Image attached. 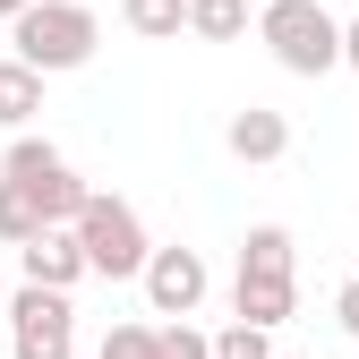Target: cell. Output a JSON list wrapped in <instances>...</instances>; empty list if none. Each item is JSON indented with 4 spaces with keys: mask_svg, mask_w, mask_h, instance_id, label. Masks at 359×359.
<instances>
[{
    "mask_svg": "<svg viewBox=\"0 0 359 359\" xmlns=\"http://www.w3.org/2000/svg\"><path fill=\"white\" fill-rule=\"evenodd\" d=\"M291 308H299V248H291L283 222H257L240 240V265H231V325L274 334Z\"/></svg>",
    "mask_w": 359,
    "mask_h": 359,
    "instance_id": "cell-1",
    "label": "cell"
},
{
    "mask_svg": "<svg viewBox=\"0 0 359 359\" xmlns=\"http://www.w3.org/2000/svg\"><path fill=\"white\" fill-rule=\"evenodd\" d=\"M9 43H18V69L34 77H60V69H86L103 43V18L86 9V0H26L9 18Z\"/></svg>",
    "mask_w": 359,
    "mask_h": 359,
    "instance_id": "cell-2",
    "label": "cell"
},
{
    "mask_svg": "<svg viewBox=\"0 0 359 359\" xmlns=\"http://www.w3.org/2000/svg\"><path fill=\"white\" fill-rule=\"evenodd\" d=\"M257 43H265L291 77L342 69V18L325 9V0H265V9H257Z\"/></svg>",
    "mask_w": 359,
    "mask_h": 359,
    "instance_id": "cell-3",
    "label": "cell"
},
{
    "mask_svg": "<svg viewBox=\"0 0 359 359\" xmlns=\"http://www.w3.org/2000/svg\"><path fill=\"white\" fill-rule=\"evenodd\" d=\"M69 240H77V257H86V274H103V283H128V274H146V222H137V205L128 197H86V214L69 222Z\"/></svg>",
    "mask_w": 359,
    "mask_h": 359,
    "instance_id": "cell-4",
    "label": "cell"
},
{
    "mask_svg": "<svg viewBox=\"0 0 359 359\" xmlns=\"http://www.w3.org/2000/svg\"><path fill=\"white\" fill-rule=\"evenodd\" d=\"M9 351L18 359H77V308H69V291H9Z\"/></svg>",
    "mask_w": 359,
    "mask_h": 359,
    "instance_id": "cell-5",
    "label": "cell"
},
{
    "mask_svg": "<svg viewBox=\"0 0 359 359\" xmlns=\"http://www.w3.org/2000/svg\"><path fill=\"white\" fill-rule=\"evenodd\" d=\"M146 308L154 317H197L205 308V291H214V274H205V257L197 248H146Z\"/></svg>",
    "mask_w": 359,
    "mask_h": 359,
    "instance_id": "cell-6",
    "label": "cell"
},
{
    "mask_svg": "<svg viewBox=\"0 0 359 359\" xmlns=\"http://www.w3.org/2000/svg\"><path fill=\"white\" fill-rule=\"evenodd\" d=\"M18 265H26L34 291H77V283H86V257H77L69 231H34V240L18 248Z\"/></svg>",
    "mask_w": 359,
    "mask_h": 359,
    "instance_id": "cell-7",
    "label": "cell"
},
{
    "mask_svg": "<svg viewBox=\"0 0 359 359\" xmlns=\"http://www.w3.org/2000/svg\"><path fill=\"white\" fill-rule=\"evenodd\" d=\"M222 146H231L240 163H283V154H291V120H283V111H265V103H248V111H231Z\"/></svg>",
    "mask_w": 359,
    "mask_h": 359,
    "instance_id": "cell-8",
    "label": "cell"
},
{
    "mask_svg": "<svg viewBox=\"0 0 359 359\" xmlns=\"http://www.w3.org/2000/svg\"><path fill=\"white\" fill-rule=\"evenodd\" d=\"M34 111H43V77L18 69V60H0V128H18V137H26Z\"/></svg>",
    "mask_w": 359,
    "mask_h": 359,
    "instance_id": "cell-9",
    "label": "cell"
},
{
    "mask_svg": "<svg viewBox=\"0 0 359 359\" xmlns=\"http://www.w3.org/2000/svg\"><path fill=\"white\" fill-rule=\"evenodd\" d=\"M120 26L146 34V43H171L180 26H189V0H120Z\"/></svg>",
    "mask_w": 359,
    "mask_h": 359,
    "instance_id": "cell-10",
    "label": "cell"
},
{
    "mask_svg": "<svg viewBox=\"0 0 359 359\" xmlns=\"http://www.w3.org/2000/svg\"><path fill=\"white\" fill-rule=\"evenodd\" d=\"M248 0H189V34H205V43H240L248 34Z\"/></svg>",
    "mask_w": 359,
    "mask_h": 359,
    "instance_id": "cell-11",
    "label": "cell"
},
{
    "mask_svg": "<svg viewBox=\"0 0 359 359\" xmlns=\"http://www.w3.org/2000/svg\"><path fill=\"white\" fill-rule=\"evenodd\" d=\"M43 231V214H34V197L26 189H9V180H0V240H9V248H26Z\"/></svg>",
    "mask_w": 359,
    "mask_h": 359,
    "instance_id": "cell-12",
    "label": "cell"
},
{
    "mask_svg": "<svg viewBox=\"0 0 359 359\" xmlns=\"http://www.w3.org/2000/svg\"><path fill=\"white\" fill-rule=\"evenodd\" d=\"M205 351H214V359H274V334H257V325H222V334H205Z\"/></svg>",
    "mask_w": 359,
    "mask_h": 359,
    "instance_id": "cell-13",
    "label": "cell"
},
{
    "mask_svg": "<svg viewBox=\"0 0 359 359\" xmlns=\"http://www.w3.org/2000/svg\"><path fill=\"white\" fill-rule=\"evenodd\" d=\"M154 359H214V351H205V334L189 317H171V325H154Z\"/></svg>",
    "mask_w": 359,
    "mask_h": 359,
    "instance_id": "cell-14",
    "label": "cell"
},
{
    "mask_svg": "<svg viewBox=\"0 0 359 359\" xmlns=\"http://www.w3.org/2000/svg\"><path fill=\"white\" fill-rule=\"evenodd\" d=\"M103 359H154V325H111L103 334Z\"/></svg>",
    "mask_w": 359,
    "mask_h": 359,
    "instance_id": "cell-15",
    "label": "cell"
},
{
    "mask_svg": "<svg viewBox=\"0 0 359 359\" xmlns=\"http://www.w3.org/2000/svg\"><path fill=\"white\" fill-rule=\"evenodd\" d=\"M334 317H342V334H359V283H342V299H334Z\"/></svg>",
    "mask_w": 359,
    "mask_h": 359,
    "instance_id": "cell-16",
    "label": "cell"
},
{
    "mask_svg": "<svg viewBox=\"0 0 359 359\" xmlns=\"http://www.w3.org/2000/svg\"><path fill=\"white\" fill-rule=\"evenodd\" d=\"M342 69H359V18L342 26Z\"/></svg>",
    "mask_w": 359,
    "mask_h": 359,
    "instance_id": "cell-17",
    "label": "cell"
},
{
    "mask_svg": "<svg viewBox=\"0 0 359 359\" xmlns=\"http://www.w3.org/2000/svg\"><path fill=\"white\" fill-rule=\"evenodd\" d=\"M18 9H26V0H0V18H18Z\"/></svg>",
    "mask_w": 359,
    "mask_h": 359,
    "instance_id": "cell-18",
    "label": "cell"
},
{
    "mask_svg": "<svg viewBox=\"0 0 359 359\" xmlns=\"http://www.w3.org/2000/svg\"><path fill=\"white\" fill-rule=\"evenodd\" d=\"M0 317H9V291H0Z\"/></svg>",
    "mask_w": 359,
    "mask_h": 359,
    "instance_id": "cell-19",
    "label": "cell"
},
{
    "mask_svg": "<svg viewBox=\"0 0 359 359\" xmlns=\"http://www.w3.org/2000/svg\"><path fill=\"white\" fill-rule=\"evenodd\" d=\"M248 9H265V0H248Z\"/></svg>",
    "mask_w": 359,
    "mask_h": 359,
    "instance_id": "cell-20",
    "label": "cell"
},
{
    "mask_svg": "<svg viewBox=\"0 0 359 359\" xmlns=\"http://www.w3.org/2000/svg\"><path fill=\"white\" fill-rule=\"evenodd\" d=\"M274 359H283V351H274Z\"/></svg>",
    "mask_w": 359,
    "mask_h": 359,
    "instance_id": "cell-21",
    "label": "cell"
}]
</instances>
